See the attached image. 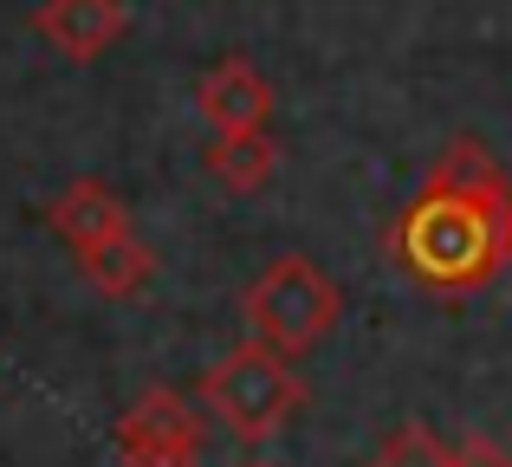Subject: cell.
I'll return each instance as SVG.
<instances>
[{
  "label": "cell",
  "mask_w": 512,
  "mask_h": 467,
  "mask_svg": "<svg viewBox=\"0 0 512 467\" xmlns=\"http://www.w3.org/2000/svg\"><path fill=\"white\" fill-rule=\"evenodd\" d=\"M279 169V143L266 130H221L208 143V176L221 182L227 195H260Z\"/></svg>",
  "instance_id": "cell-8"
},
{
  "label": "cell",
  "mask_w": 512,
  "mask_h": 467,
  "mask_svg": "<svg viewBox=\"0 0 512 467\" xmlns=\"http://www.w3.org/2000/svg\"><path fill=\"white\" fill-rule=\"evenodd\" d=\"M383 253L409 286L461 299L512 266V176L480 137H454L389 221Z\"/></svg>",
  "instance_id": "cell-1"
},
{
  "label": "cell",
  "mask_w": 512,
  "mask_h": 467,
  "mask_svg": "<svg viewBox=\"0 0 512 467\" xmlns=\"http://www.w3.org/2000/svg\"><path fill=\"white\" fill-rule=\"evenodd\" d=\"M201 403L208 416L221 422L234 442H273L292 416L305 409V377H299V357L273 351V344L247 338L234 344L227 357H214L201 370Z\"/></svg>",
  "instance_id": "cell-2"
},
{
  "label": "cell",
  "mask_w": 512,
  "mask_h": 467,
  "mask_svg": "<svg viewBox=\"0 0 512 467\" xmlns=\"http://www.w3.org/2000/svg\"><path fill=\"white\" fill-rule=\"evenodd\" d=\"M117 455L124 467H201V422L175 390H143L117 422Z\"/></svg>",
  "instance_id": "cell-4"
},
{
  "label": "cell",
  "mask_w": 512,
  "mask_h": 467,
  "mask_svg": "<svg viewBox=\"0 0 512 467\" xmlns=\"http://www.w3.org/2000/svg\"><path fill=\"white\" fill-rule=\"evenodd\" d=\"M195 111L208 117V130H266L273 117V85L260 78V65H247L240 52H227L221 65H208L195 85Z\"/></svg>",
  "instance_id": "cell-5"
},
{
  "label": "cell",
  "mask_w": 512,
  "mask_h": 467,
  "mask_svg": "<svg viewBox=\"0 0 512 467\" xmlns=\"http://www.w3.org/2000/svg\"><path fill=\"white\" fill-rule=\"evenodd\" d=\"M363 467H467V455L448 448L428 422H402V429L383 435V448H376Z\"/></svg>",
  "instance_id": "cell-10"
},
{
  "label": "cell",
  "mask_w": 512,
  "mask_h": 467,
  "mask_svg": "<svg viewBox=\"0 0 512 467\" xmlns=\"http://www.w3.org/2000/svg\"><path fill=\"white\" fill-rule=\"evenodd\" d=\"M78 266H85L91 292H104V299H137V292L156 279V253L143 247L130 228L111 234V240H98V247H85V253H78Z\"/></svg>",
  "instance_id": "cell-9"
},
{
  "label": "cell",
  "mask_w": 512,
  "mask_h": 467,
  "mask_svg": "<svg viewBox=\"0 0 512 467\" xmlns=\"http://www.w3.org/2000/svg\"><path fill=\"white\" fill-rule=\"evenodd\" d=\"M46 221H52V234H59L72 253H85V247H98V240L124 234L130 228V208L117 202L98 176H85V182H72V189L46 208Z\"/></svg>",
  "instance_id": "cell-7"
},
{
  "label": "cell",
  "mask_w": 512,
  "mask_h": 467,
  "mask_svg": "<svg viewBox=\"0 0 512 467\" xmlns=\"http://www.w3.org/2000/svg\"><path fill=\"white\" fill-rule=\"evenodd\" d=\"M240 312H247V331L260 344H273V351H286V357H305V351H318V344L331 338V325L344 318V292L331 286V273L318 260L286 253V260H273L247 286Z\"/></svg>",
  "instance_id": "cell-3"
},
{
  "label": "cell",
  "mask_w": 512,
  "mask_h": 467,
  "mask_svg": "<svg viewBox=\"0 0 512 467\" xmlns=\"http://www.w3.org/2000/svg\"><path fill=\"white\" fill-rule=\"evenodd\" d=\"M33 26H39L46 46L65 52V59L91 65V59H104V52L124 39L130 13H124V0H46V7L33 13Z\"/></svg>",
  "instance_id": "cell-6"
},
{
  "label": "cell",
  "mask_w": 512,
  "mask_h": 467,
  "mask_svg": "<svg viewBox=\"0 0 512 467\" xmlns=\"http://www.w3.org/2000/svg\"><path fill=\"white\" fill-rule=\"evenodd\" d=\"M240 467H279V461H240Z\"/></svg>",
  "instance_id": "cell-11"
}]
</instances>
